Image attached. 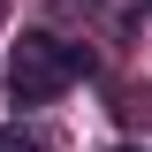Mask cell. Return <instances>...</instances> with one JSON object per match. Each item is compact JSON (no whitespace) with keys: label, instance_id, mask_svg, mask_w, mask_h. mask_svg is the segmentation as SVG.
<instances>
[{"label":"cell","instance_id":"obj_1","mask_svg":"<svg viewBox=\"0 0 152 152\" xmlns=\"http://www.w3.org/2000/svg\"><path fill=\"white\" fill-rule=\"evenodd\" d=\"M84 69H91L84 46H69V38H53V31H23L15 46H8V99H15V107H46V99H61Z\"/></svg>","mask_w":152,"mask_h":152},{"label":"cell","instance_id":"obj_2","mask_svg":"<svg viewBox=\"0 0 152 152\" xmlns=\"http://www.w3.org/2000/svg\"><path fill=\"white\" fill-rule=\"evenodd\" d=\"M0 152H38L31 137H15V129H0Z\"/></svg>","mask_w":152,"mask_h":152},{"label":"cell","instance_id":"obj_3","mask_svg":"<svg viewBox=\"0 0 152 152\" xmlns=\"http://www.w3.org/2000/svg\"><path fill=\"white\" fill-rule=\"evenodd\" d=\"M114 152H145V145H114Z\"/></svg>","mask_w":152,"mask_h":152},{"label":"cell","instance_id":"obj_4","mask_svg":"<svg viewBox=\"0 0 152 152\" xmlns=\"http://www.w3.org/2000/svg\"><path fill=\"white\" fill-rule=\"evenodd\" d=\"M145 8H152V0H145Z\"/></svg>","mask_w":152,"mask_h":152}]
</instances>
